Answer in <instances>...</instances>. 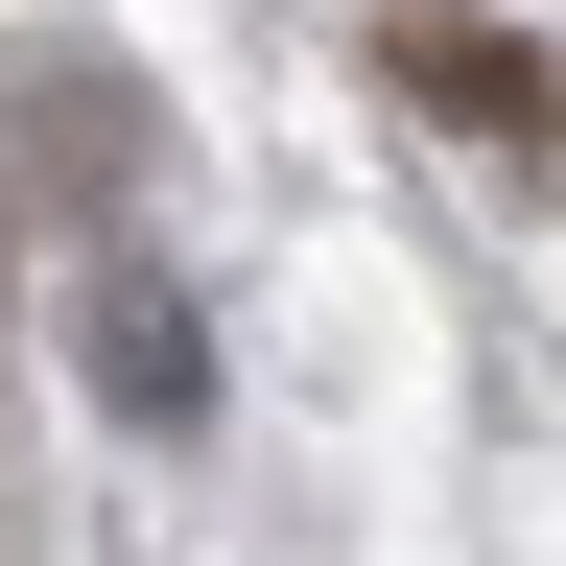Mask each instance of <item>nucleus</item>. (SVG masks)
<instances>
[{
  "label": "nucleus",
  "instance_id": "obj_1",
  "mask_svg": "<svg viewBox=\"0 0 566 566\" xmlns=\"http://www.w3.org/2000/svg\"><path fill=\"white\" fill-rule=\"evenodd\" d=\"M378 71H401V95L449 118V142H495V166H520V189L566 212V48H543V24H472V0H401V24H378Z\"/></svg>",
  "mask_w": 566,
  "mask_h": 566
},
{
  "label": "nucleus",
  "instance_id": "obj_2",
  "mask_svg": "<svg viewBox=\"0 0 566 566\" xmlns=\"http://www.w3.org/2000/svg\"><path fill=\"white\" fill-rule=\"evenodd\" d=\"M71 354L118 378V424H189V401H212V354H189V307H166V283H95V307H71Z\"/></svg>",
  "mask_w": 566,
  "mask_h": 566
}]
</instances>
